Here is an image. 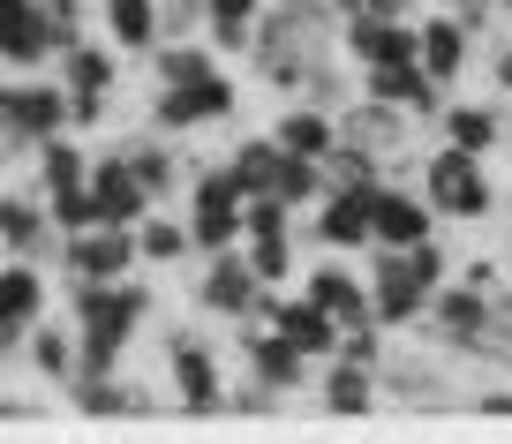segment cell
<instances>
[{
    "label": "cell",
    "instance_id": "obj_25",
    "mask_svg": "<svg viewBox=\"0 0 512 444\" xmlns=\"http://www.w3.org/2000/svg\"><path fill=\"white\" fill-rule=\"evenodd\" d=\"M272 143H279V151H294V159H324V151L339 143V113L317 106V98H287L279 121H272Z\"/></svg>",
    "mask_w": 512,
    "mask_h": 444
},
{
    "label": "cell",
    "instance_id": "obj_39",
    "mask_svg": "<svg viewBox=\"0 0 512 444\" xmlns=\"http://www.w3.org/2000/svg\"><path fill=\"white\" fill-rule=\"evenodd\" d=\"M226 407H234V414H279V407H287V392H272V384H256L249 369H241V377L226 384Z\"/></svg>",
    "mask_w": 512,
    "mask_h": 444
},
{
    "label": "cell",
    "instance_id": "obj_11",
    "mask_svg": "<svg viewBox=\"0 0 512 444\" xmlns=\"http://www.w3.org/2000/svg\"><path fill=\"white\" fill-rule=\"evenodd\" d=\"M0 249H8V256H31V264H61L68 234L53 226L46 189H38V181H16V189H0Z\"/></svg>",
    "mask_w": 512,
    "mask_h": 444
},
{
    "label": "cell",
    "instance_id": "obj_2",
    "mask_svg": "<svg viewBox=\"0 0 512 444\" xmlns=\"http://www.w3.org/2000/svg\"><path fill=\"white\" fill-rule=\"evenodd\" d=\"M68 128H76V106H68L61 76H38V68L0 76V159H38V143L68 136Z\"/></svg>",
    "mask_w": 512,
    "mask_h": 444
},
{
    "label": "cell",
    "instance_id": "obj_7",
    "mask_svg": "<svg viewBox=\"0 0 512 444\" xmlns=\"http://www.w3.org/2000/svg\"><path fill=\"white\" fill-rule=\"evenodd\" d=\"M166 399L181 414H219L226 407V377H219V354H211L204 332H166Z\"/></svg>",
    "mask_w": 512,
    "mask_h": 444
},
{
    "label": "cell",
    "instance_id": "obj_23",
    "mask_svg": "<svg viewBox=\"0 0 512 444\" xmlns=\"http://www.w3.org/2000/svg\"><path fill=\"white\" fill-rule=\"evenodd\" d=\"M91 204H98V226H144L151 189L128 174L121 151H106V159H91Z\"/></svg>",
    "mask_w": 512,
    "mask_h": 444
},
{
    "label": "cell",
    "instance_id": "obj_4",
    "mask_svg": "<svg viewBox=\"0 0 512 444\" xmlns=\"http://www.w3.org/2000/svg\"><path fill=\"white\" fill-rule=\"evenodd\" d=\"M189 241H196V256H219V249H241V234H249V196H241V181H234V166H196L189 174Z\"/></svg>",
    "mask_w": 512,
    "mask_h": 444
},
{
    "label": "cell",
    "instance_id": "obj_14",
    "mask_svg": "<svg viewBox=\"0 0 512 444\" xmlns=\"http://www.w3.org/2000/svg\"><path fill=\"white\" fill-rule=\"evenodd\" d=\"M415 128H422V121H415L407 106H384V98H369V91H354L347 106H339V136L362 143V151H377L384 166L415 151Z\"/></svg>",
    "mask_w": 512,
    "mask_h": 444
},
{
    "label": "cell",
    "instance_id": "obj_19",
    "mask_svg": "<svg viewBox=\"0 0 512 444\" xmlns=\"http://www.w3.org/2000/svg\"><path fill=\"white\" fill-rule=\"evenodd\" d=\"M354 91L384 98V106H407L415 121H437V113H445V83L422 76V61H377V68H354Z\"/></svg>",
    "mask_w": 512,
    "mask_h": 444
},
{
    "label": "cell",
    "instance_id": "obj_16",
    "mask_svg": "<svg viewBox=\"0 0 512 444\" xmlns=\"http://www.w3.org/2000/svg\"><path fill=\"white\" fill-rule=\"evenodd\" d=\"M136 264V226H83L61 249V279H128Z\"/></svg>",
    "mask_w": 512,
    "mask_h": 444
},
{
    "label": "cell",
    "instance_id": "obj_21",
    "mask_svg": "<svg viewBox=\"0 0 512 444\" xmlns=\"http://www.w3.org/2000/svg\"><path fill=\"white\" fill-rule=\"evenodd\" d=\"M302 294L332 309L339 332H347V324H377V309H369V271L339 264V256H324V264H309V271H302Z\"/></svg>",
    "mask_w": 512,
    "mask_h": 444
},
{
    "label": "cell",
    "instance_id": "obj_38",
    "mask_svg": "<svg viewBox=\"0 0 512 444\" xmlns=\"http://www.w3.org/2000/svg\"><path fill=\"white\" fill-rule=\"evenodd\" d=\"M46 211L61 234H83V226H98V204H91V181L83 189H46Z\"/></svg>",
    "mask_w": 512,
    "mask_h": 444
},
{
    "label": "cell",
    "instance_id": "obj_1",
    "mask_svg": "<svg viewBox=\"0 0 512 444\" xmlns=\"http://www.w3.org/2000/svg\"><path fill=\"white\" fill-rule=\"evenodd\" d=\"M159 309L136 271L128 279H68V324H76V377H113V362L128 354V339L144 332V317Z\"/></svg>",
    "mask_w": 512,
    "mask_h": 444
},
{
    "label": "cell",
    "instance_id": "obj_36",
    "mask_svg": "<svg viewBox=\"0 0 512 444\" xmlns=\"http://www.w3.org/2000/svg\"><path fill=\"white\" fill-rule=\"evenodd\" d=\"M467 362L512 369V286H505V294H490V317H482V332H475V354H467Z\"/></svg>",
    "mask_w": 512,
    "mask_h": 444
},
{
    "label": "cell",
    "instance_id": "obj_10",
    "mask_svg": "<svg viewBox=\"0 0 512 444\" xmlns=\"http://www.w3.org/2000/svg\"><path fill=\"white\" fill-rule=\"evenodd\" d=\"M264 294L272 286L249 271V256L241 249H219L204 256V271H196V309H204L211 324H241V317H264Z\"/></svg>",
    "mask_w": 512,
    "mask_h": 444
},
{
    "label": "cell",
    "instance_id": "obj_18",
    "mask_svg": "<svg viewBox=\"0 0 512 444\" xmlns=\"http://www.w3.org/2000/svg\"><path fill=\"white\" fill-rule=\"evenodd\" d=\"M61 61V31L38 0H0V68H46Z\"/></svg>",
    "mask_w": 512,
    "mask_h": 444
},
{
    "label": "cell",
    "instance_id": "obj_17",
    "mask_svg": "<svg viewBox=\"0 0 512 444\" xmlns=\"http://www.w3.org/2000/svg\"><path fill=\"white\" fill-rule=\"evenodd\" d=\"M264 324H272V332H287L294 347L309 354V362H332V354H339V324H332V309L309 302V294H287V286H272V294H264Z\"/></svg>",
    "mask_w": 512,
    "mask_h": 444
},
{
    "label": "cell",
    "instance_id": "obj_33",
    "mask_svg": "<svg viewBox=\"0 0 512 444\" xmlns=\"http://www.w3.org/2000/svg\"><path fill=\"white\" fill-rule=\"evenodd\" d=\"M136 256H144L151 271H174V264H189V256H196L189 219H166V211L151 204V211H144V226H136Z\"/></svg>",
    "mask_w": 512,
    "mask_h": 444
},
{
    "label": "cell",
    "instance_id": "obj_26",
    "mask_svg": "<svg viewBox=\"0 0 512 444\" xmlns=\"http://www.w3.org/2000/svg\"><path fill=\"white\" fill-rule=\"evenodd\" d=\"M91 8H98V31H106L121 53H159L166 0H91Z\"/></svg>",
    "mask_w": 512,
    "mask_h": 444
},
{
    "label": "cell",
    "instance_id": "obj_8",
    "mask_svg": "<svg viewBox=\"0 0 512 444\" xmlns=\"http://www.w3.org/2000/svg\"><path fill=\"white\" fill-rule=\"evenodd\" d=\"M377 189L384 181H332V189L302 211L309 234H317V249H347V256L369 249V234H377Z\"/></svg>",
    "mask_w": 512,
    "mask_h": 444
},
{
    "label": "cell",
    "instance_id": "obj_42",
    "mask_svg": "<svg viewBox=\"0 0 512 444\" xmlns=\"http://www.w3.org/2000/svg\"><path fill=\"white\" fill-rule=\"evenodd\" d=\"M422 8H452V0H422Z\"/></svg>",
    "mask_w": 512,
    "mask_h": 444
},
{
    "label": "cell",
    "instance_id": "obj_27",
    "mask_svg": "<svg viewBox=\"0 0 512 444\" xmlns=\"http://www.w3.org/2000/svg\"><path fill=\"white\" fill-rule=\"evenodd\" d=\"M437 143H460V151H475V159H490L497 143H505V113L497 106H467V98H445V113H437Z\"/></svg>",
    "mask_w": 512,
    "mask_h": 444
},
{
    "label": "cell",
    "instance_id": "obj_15",
    "mask_svg": "<svg viewBox=\"0 0 512 444\" xmlns=\"http://www.w3.org/2000/svg\"><path fill=\"white\" fill-rule=\"evenodd\" d=\"M482 317H490V294H475L467 279H445L430 294V317L415 324L422 339H430L437 354H475V332H482Z\"/></svg>",
    "mask_w": 512,
    "mask_h": 444
},
{
    "label": "cell",
    "instance_id": "obj_29",
    "mask_svg": "<svg viewBox=\"0 0 512 444\" xmlns=\"http://www.w3.org/2000/svg\"><path fill=\"white\" fill-rule=\"evenodd\" d=\"M264 8H272V0H204V46L219 53V61H226V53H241V61H249Z\"/></svg>",
    "mask_w": 512,
    "mask_h": 444
},
{
    "label": "cell",
    "instance_id": "obj_31",
    "mask_svg": "<svg viewBox=\"0 0 512 444\" xmlns=\"http://www.w3.org/2000/svg\"><path fill=\"white\" fill-rule=\"evenodd\" d=\"M384 399V384H377V369H354V362H324V384H317V407L324 414H369Z\"/></svg>",
    "mask_w": 512,
    "mask_h": 444
},
{
    "label": "cell",
    "instance_id": "obj_41",
    "mask_svg": "<svg viewBox=\"0 0 512 444\" xmlns=\"http://www.w3.org/2000/svg\"><path fill=\"white\" fill-rule=\"evenodd\" d=\"M490 83H497V91H512V38L497 46V61H490Z\"/></svg>",
    "mask_w": 512,
    "mask_h": 444
},
{
    "label": "cell",
    "instance_id": "obj_22",
    "mask_svg": "<svg viewBox=\"0 0 512 444\" xmlns=\"http://www.w3.org/2000/svg\"><path fill=\"white\" fill-rule=\"evenodd\" d=\"M415 61H422V76L445 83V91L467 76V61H475V38H467V23L452 16V8H430V16H422V31H415Z\"/></svg>",
    "mask_w": 512,
    "mask_h": 444
},
{
    "label": "cell",
    "instance_id": "obj_30",
    "mask_svg": "<svg viewBox=\"0 0 512 444\" xmlns=\"http://www.w3.org/2000/svg\"><path fill=\"white\" fill-rule=\"evenodd\" d=\"M23 354H31V369L53 384V392H68V384H76V324L38 317V324H31V339H23Z\"/></svg>",
    "mask_w": 512,
    "mask_h": 444
},
{
    "label": "cell",
    "instance_id": "obj_12",
    "mask_svg": "<svg viewBox=\"0 0 512 444\" xmlns=\"http://www.w3.org/2000/svg\"><path fill=\"white\" fill-rule=\"evenodd\" d=\"M53 309V286H46V264H31V256H0V362L8 354H23V339H31V324Z\"/></svg>",
    "mask_w": 512,
    "mask_h": 444
},
{
    "label": "cell",
    "instance_id": "obj_43",
    "mask_svg": "<svg viewBox=\"0 0 512 444\" xmlns=\"http://www.w3.org/2000/svg\"><path fill=\"white\" fill-rule=\"evenodd\" d=\"M497 8H505V16H512V0H497Z\"/></svg>",
    "mask_w": 512,
    "mask_h": 444
},
{
    "label": "cell",
    "instance_id": "obj_5",
    "mask_svg": "<svg viewBox=\"0 0 512 444\" xmlns=\"http://www.w3.org/2000/svg\"><path fill=\"white\" fill-rule=\"evenodd\" d=\"M430 294H437V286L415 271V256H407V249L369 241V309H377V324H384L392 339L415 332V324L430 317Z\"/></svg>",
    "mask_w": 512,
    "mask_h": 444
},
{
    "label": "cell",
    "instance_id": "obj_6",
    "mask_svg": "<svg viewBox=\"0 0 512 444\" xmlns=\"http://www.w3.org/2000/svg\"><path fill=\"white\" fill-rule=\"evenodd\" d=\"M234 106H241L234 76L211 68V76H196V83H159V98H151V128H166V136L181 143V136H196V128L234 121Z\"/></svg>",
    "mask_w": 512,
    "mask_h": 444
},
{
    "label": "cell",
    "instance_id": "obj_28",
    "mask_svg": "<svg viewBox=\"0 0 512 444\" xmlns=\"http://www.w3.org/2000/svg\"><path fill=\"white\" fill-rule=\"evenodd\" d=\"M113 151H121V159H128V174H136V181L151 189V204H166V196H174L181 159H174V136H166V128H151V121H144V136L113 143Z\"/></svg>",
    "mask_w": 512,
    "mask_h": 444
},
{
    "label": "cell",
    "instance_id": "obj_9",
    "mask_svg": "<svg viewBox=\"0 0 512 444\" xmlns=\"http://www.w3.org/2000/svg\"><path fill=\"white\" fill-rule=\"evenodd\" d=\"M121 46L113 38H76V46L53 61V76L68 83V106H76V128H98L106 121V106H113V83H121Z\"/></svg>",
    "mask_w": 512,
    "mask_h": 444
},
{
    "label": "cell",
    "instance_id": "obj_3",
    "mask_svg": "<svg viewBox=\"0 0 512 444\" xmlns=\"http://www.w3.org/2000/svg\"><path fill=\"white\" fill-rule=\"evenodd\" d=\"M415 189L430 196L437 219H460V226L497 219V181H490V166H482L475 151H460V143H437V151H422Z\"/></svg>",
    "mask_w": 512,
    "mask_h": 444
},
{
    "label": "cell",
    "instance_id": "obj_24",
    "mask_svg": "<svg viewBox=\"0 0 512 444\" xmlns=\"http://www.w3.org/2000/svg\"><path fill=\"white\" fill-rule=\"evenodd\" d=\"M430 234H437L430 196L384 181V189H377V234H369V241H384V249H415V241H430Z\"/></svg>",
    "mask_w": 512,
    "mask_h": 444
},
{
    "label": "cell",
    "instance_id": "obj_32",
    "mask_svg": "<svg viewBox=\"0 0 512 444\" xmlns=\"http://www.w3.org/2000/svg\"><path fill=\"white\" fill-rule=\"evenodd\" d=\"M226 166H234L241 196H272V189H279V166H287V151H279V143H272V128H264V136H234Z\"/></svg>",
    "mask_w": 512,
    "mask_h": 444
},
{
    "label": "cell",
    "instance_id": "obj_20",
    "mask_svg": "<svg viewBox=\"0 0 512 444\" xmlns=\"http://www.w3.org/2000/svg\"><path fill=\"white\" fill-rule=\"evenodd\" d=\"M415 31H422V16H347V23H339V46H347L354 68L415 61Z\"/></svg>",
    "mask_w": 512,
    "mask_h": 444
},
{
    "label": "cell",
    "instance_id": "obj_40",
    "mask_svg": "<svg viewBox=\"0 0 512 444\" xmlns=\"http://www.w3.org/2000/svg\"><path fill=\"white\" fill-rule=\"evenodd\" d=\"M452 16H460L467 38L482 46V38H490V23H497V0H452Z\"/></svg>",
    "mask_w": 512,
    "mask_h": 444
},
{
    "label": "cell",
    "instance_id": "obj_35",
    "mask_svg": "<svg viewBox=\"0 0 512 444\" xmlns=\"http://www.w3.org/2000/svg\"><path fill=\"white\" fill-rule=\"evenodd\" d=\"M219 68V53L211 46H189V38H159V53H151V76L159 83H196Z\"/></svg>",
    "mask_w": 512,
    "mask_h": 444
},
{
    "label": "cell",
    "instance_id": "obj_34",
    "mask_svg": "<svg viewBox=\"0 0 512 444\" xmlns=\"http://www.w3.org/2000/svg\"><path fill=\"white\" fill-rule=\"evenodd\" d=\"M83 181H91V151L76 136L38 143V189H83Z\"/></svg>",
    "mask_w": 512,
    "mask_h": 444
},
{
    "label": "cell",
    "instance_id": "obj_37",
    "mask_svg": "<svg viewBox=\"0 0 512 444\" xmlns=\"http://www.w3.org/2000/svg\"><path fill=\"white\" fill-rule=\"evenodd\" d=\"M241 256H249V271L264 286H294V234H249Z\"/></svg>",
    "mask_w": 512,
    "mask_h": 444
},
{
    "label": "cell",
    "instance_id": "obj_13",
    "mask_svg": "<svg viewBox=\"0 0 512 444\" xmlns=\"http://www.w3.org/2000/svg\"><path fill=\"white\" fill-rule=\"evenodd\" d=\"M234 339H241V369H249L256 384L287 392V399L302 392V384H309V369H317V362H309V354L294 347L287 332H272L264 317H241V324H234Z\"/></svg>",
    "mask_w": 512,
    "mask_h": 444
}]
</instances>
